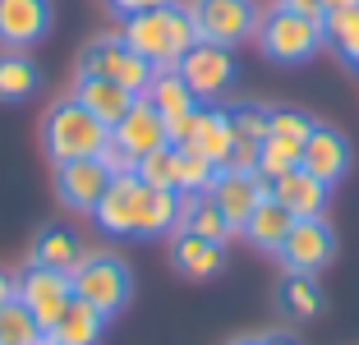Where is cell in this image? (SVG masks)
Instances as JSON below:
<instances>
[{
	"mask_svg": "<svg viewBox=\"0 0 359 345\" xmlns=\"http://www.w3.org/2000/svg\"><path fill=\"white\" fill-rule=\"evenodd\" d=\"M125 46L138 51L152 69H175L184 60L194 42H198V23H194L189 10H180V5H166V10H148V14H134L125 19Z\"/></svg>",
	"mask_w": 359,
	"mask_h": 345,
	"instance_id": "6da1fadb",
	"label": "cell"
},
{
	"mask_svg": "<svg viewBox=\"0 0 359 345\" xmlns=\"http://www.w3.org/2000/svg\"><path fill=\"white\" fill-rule=\"evenodd\" d=\"M106 138H111V129H106L83 102H74V97L55 102L51 111H46V120H42V147H46L51 161L102 157Z\"/></svg>",
	"mask_w": 359,
	"mask_h": 345,
	"instance_id": "7a4b0ae2",
	"label": "cell"
},
{
	"mask_svg": "<svg viewBox=\"0 0 359 345\" xmlns=\"http://www.w3.org/2000/svg\"><path fill=\"white\" fill-rule=\"evenodd\" d=\"M69 285H74V299L93 304L102 318L120 313L129 304V267L111 253H83V262L69 272Z\"/></svg>",
	"mask_w": 359,
	"mask_h": 345,
	"instance_id": "3957f363",
	"label": "cell"
},
{
	"mask_svg": "<svg viewBox=\"0 0 359 345\" xmlns=\"http://www.w3.org/2000/svg\"><path fill=\"white\" fill-rule=\"evenodd\" d=\"M258 42H263V51L276 65H299L327 37H323V19H304V14H290L276 5L267 19H258Z\"/></svg>",
	"mask_w": 359,
	"mask_h": 345,
	"instance_id": "277c9868",
	"label": "cell"
},
{
	"mask_svg": "<svg viewBox=\"0 0 359 345\" xmlns=\"http://www.w3.org/2000/svg\"><path fill=\"white\" fill-rule=\"evenodd\" d=\"M79 74H97V79H111V83L129 88L134 97L148 93L152 83V65L143 60L138 51H129L125 37H97V42L83 46V55H79Z\"/></svg>",
	"mask_w": 359,
	"mask_h": 345,
	"instance_id": "5b68a950",
	"label": "cell"
},
{
	"mask_svg": "<svg viewBox=\"0 0 359 345\" xmlns=\"http://www.w3.org/2000/svg\"><path fill=\"white\" fill-rule=\"evenodd\" d=\"M175 69H180V79L189 83V93L198 97V106L217 102V97H226L235 88V55H231V46L203 42V37L184 51V60H180Z\"/></svg>",
	"mask_w": 359,
	"mask_h": 345,
	"instance_id": "8992f818",
	"label": "cell"
},
{
	"mask_svg": "<svg viewBox=\"0 0 359 345\" xmlns=\"http://www.w3.org/2000/svg\"><path fill=\"white\" fill-rule=\"evenodd\" d=\"M189 14L198 23V37L217 46H235L244 37H254V28H258L249 0H194Z\"/></svg>",
	"mask_w": 359,
	"mask_h": 345,
	"instance_id": "52a82bcc",
	"label": "cell"
},
{
	"mask_svg": "<svg viewBox=\"0 0 359 345\" xmlns=\"http://www.w3.org/2000/svg\"><path fill=\"white\" fill-rule=\"evenodd\" d=\"M332 249H337V240H332V226H327V221H323V217H299L276 253H281L285 272L313 276V272H323V267L332 262Z\"/></svg>",
	"mask_w": 359,
	"mask_h": 345,
	"instance_id": "ba28073f",
	"label": "cell"
},
{
	"mask_svg": "<svg viewBox=\"0 0 359 345\" xmlns=\"http://www.w3.org/2000/svg\"><path fill=\"white\" fill-rule=\"evenodd\" d=\"M19 299L32 309V318L42 323V332H51L55 318L69 309L74 299V285H69V272H51V267H37L32 262L28 272L19 276Z\"/></svg>",
	"mask_w": 359,
	"mask_h": 345,
	"instance_id": "9c48e42d",
	"label": "cell"
},
{
	"mask_svg": "<svg viewBox=\"0 0 359 345\" xmlns=\"http://www.w3.org/2000/svg\"><path fill=\"white\" fill-rule=\"evenodd\" d=\"M143 189H148V184H143L134 170H125V175H111L106 194L97 198V208H93V221L106 230V235H138Z\"/></svg>",
	"mask_w": 359,
	"mask_h": 345,
	"instance_id": "30bf717a",
	"label": "cell"
},
{
	"mask_svg": "<svg viewBox=\"0 0 359 345\" xmlns=\"http://www.w3.org/2000/svg\"><path fill=\"white\" fill-rule=\"evenodd\" d=\"M111 143L125 147L134 161L148 157V152L166 147V115H161L148 97H134V106H129L116 125H111Z\"/></svg>",
	"mask_w": 359,
	"mask_h": 345,
	"instance_id": "8fae6325",
	"label": "cell"
},
{
	"mask_svg": "<svg viewBox=\"0 0 359 345\" xmlns=\"http://www.w3.org/2000/svg\"><path fill=\"white\" fill-rule=\"evenodd\" d=\"M267 189H272V184H267L258 170H217L212 184H208V198L226 212V221H231L235 230H244L249 212L258 208V198H263Z\"/></svg>",
	"mask_w": 359,
	"mask_h": 345,
	"instance_id": "7c38bea8",
	"label": "cell"
},
{
	"mask_svg": "<svg viewBox=\"0 0 359 345\" xmlns=\"http://www.w3.org/2000/svg\"><path fill=\"white\" fill-rule=\"evenodd\" d=\"M111 184V170L102 166V157H74V161H55V189L74 212H93L97 198Z\"/></svg>",
	"mask_w": 359,
	"mask_h": 345,
	"instance_id": "4fadbf2b",
	"label": "cell"
},
{
	"mask_svg": "<svg viewBox=\"0 0 359 345\" xmlns=\"http://www.w3.org/2000/svg\"><path fill=\"white\" fill-rule=\"evenodd\" d=\"M51 28V0H0V42L10 51L42 42Z\"/></svg>",
	"mask_w": 359,
	"mask_h": 345,
	"instance_id": "5bb4252c",
	"label": "cell"
},
{
	"mask_svg": "<svg viewBox=\"0 0 359 345\" xmlns=\"http://www.w3.org/2000/svg\"><path fill=\"white\" fill-rule=\"evenodd\" d=\"M299 166H304L313 180H323V184L332 189V184H337V180L350 170V143L337 134V129L313 125V134H309L304 147H299Z\"/></svg>",
	"mask_w": 359,
	"mask_h": 345,
	"instance_id": "9a60e30c",
	"label": "cell"
},
{
	"mask_svg": "<svg viewBox=\"0 0 359 345\" xmlns=\"http://www.w3.org/2000/svg\"><path fill=\"white\" fill-rule=\"evenodd\" d=\"M231 143H235L231 115H226L217 102L198 106V115H194V134H189V143H184V147H194L198 157H208L212 166L222 170V161H226V152H231Z\"/></svg>",
	"mask_w": 359,
	"mask_h": 345,
	"instance_id": "2e32d148",
	"label": "cell"
},
{
	"mask_svg": "<svg viewBox=\"0 0 359 345\" xmlns=\"http://www.w3.org/2000/svg\"><path fill=\"white\" fill-rule=\"evenodd\" d=\"M272 198L281 203V208H290V217H323V208H327V184L323 180H313L304 166H295L290 175L272 180Z\"/></svg>",
	"mask_w": 359,
	"mask_h": 345,
	"instance_id": "e0dca14e",
	"label": "cell"
},
{
	"mask_svg": "<svg viewBox=\"0 0 359 345\" xmlns=\"http://www.w3.org/2000/svg\"><path fill=\"white\" fill-rule=\"evenodd\" d=\"M74 102H83L88 111L102 120L106 129L116 125L120 115L134 106V93L120 83H111V79H97V74H79V88H74Z\"/></svg>",
	"mask_w": 359,
	"mask_h": 345,
	"instance_id": "ac0fdd59",
	"label": "cell"
},
{
	"mask_svg": "<svg viewBox=\"0 0 359 345\" xmlns=\"http://www.w3.org/2000/svg\"><path fill=\"white\" fill-rule=\"evenodd\" d=\"M32 262L37 267H51V272H74L79 262H83V240L69 226L51 221V226H42V235L32 244Z\"/></svg>",
	"mask_w": 359,
	"mask_h": 345,
	"instance_id": "d6986e66",
	"label": "cell"
},
{
	"mask_svg": "<svg viewBox=\"0 0 359 345\" xmlns=\"http://www.w3.org/2000/svg\"><path fill=\"white\" fill-rule=\"evenodd\" d=\"M290 226H295V217H290V208H281V203L272 198V189H267L263 198H258V208L249 212V221H244V235L258 244V249L276 253L285 244V235H290Z\"/></svg>",
	"mask_w": 359,
	"mask_h": 345,
	"instance_id": "ffe728a7",
	"label": "cell"
},
{
	"mask_svg": "<svg viewBox=\"0 0 359 345\" xmlns=\"http://www.w3.org/2000/svg\"><path fill=\"white\" fill-rule=\"evenodd\" d=\"M170 258H175V267H180L184 276H194V281H208V276L222 272L226 253H222V244H212V240H203V235L180 230V235H175V249H170Z\"/></svg>",
	"mask_w": 359,
	"mask_h": 345,
	"instance_id": "44dd1931",
	"label": "cell"
},
{
	"mask_svg": "<svg viewBox=\"0 0 359 345\" xmlns=\"http://www.w3.org/2000/svg\"><path fill=\"white\" fill-rule=\"evenodd\" d=\"M180 230L203 235V240H212V244H226V240L235 235V226L226 221V212L217 208L208 194H194V198H184V208H180Z\"/></svg>",
	"mask_w": 359,
	"mask_h": 345,
	"instance_id": "7402d4cb",
	"label": "cell"
},
{
	"mask_svg": "<svg viewBox=\"0 0 359 345\" xmlns=\"http://www.w3.org/2000/svg\"><path fill=\"white\" fill-rule=\"evenodd\" d=\"M102 327H106V318L97 313L93 304L69 299V309H65V313L55 318V327H51L46 336H51V341H60V345H97Z\"/></svg>",
	"mask_w": 359,
	"mask_h": 345,
	"instance_id": "603a6c76",
	"label": "cell"
},
{
	"mask_svg": "<svg viewBox=\"0 0 359 345\" xmlns=\"http://www.w3.org/2000/svg\"><path fill=\"white\" fill-rule=\"evenodd\" d=\"M180 208H184V194L175 189H143V208H138V235H166L180 221Z\"/></svg>",
	"mask_w": 359,
	"mask_h": 345,
	"instance_id": "cb8c5ba5",
	"label": "cell"
},
{
	"mask_svg": "<svg viewBox=\"0 0 359 345\" xmlns=\"http://www.w3.org/2000/svg\"><path fill=\"white\" fill-rule=\"evenodd\" d=\"M143 97H148L161 115H180V111H194V106H198V97L189 93V83H184V79H180V69H157Z\"/></svg>",
	"mask_w": 359,
	"mask_h": 345,
	"instance_id": "d4e9b609",
	"label": "cell"
},
{
	"mask_svg": "<svg viewBox=\"0 0 359 345\" xmlns=\"http://www.w3.org/2000/svg\"><path fill=\"white\" fill-rule=\"evenodd\" d=\"M37 88V65L28 51H5L0 55V102H23Z\"/></svg>",
	"mask_w": 359,
	"mask_h": 345,
	"instance_id": "484cf974",
	"label": "cell"
},
{
	"mask_svg": "<svg viewBox=\"0 0 359 345\" xmlns=\"http://www.w3.org/2000/svg\"><path fill=\"white\" fill-rule=\"evenodd\" d=\"M276 304H281V313L285 318H313L318 309H323V295H318L313 276H299V272H285L281 290H276Z\"/></svg>",
	"mask_w": 359,
	"mask_h": 345,
	"instance_id": "4316f807",
	"label": "cell"
},
{
	"mask_svg": "<svg viewBox=\"0 0 359 345\" xmlns=\"http://www.w3.org/2000/svg\"><path fill=\"white\" fill-rule=\"evenodd\" d=\"M323 37H327L350 65H359V5H341V10L323 14Z\"/></svg>",
	"mask_w": 359,
	"mask_h": 345,
	"instance_id": "83f0119b",
	"label": "cell"
},
{
	"mask_svg": "<svg viewBox=\"0 0 359 345\" xmlns=\"http://www.w3.org/2000/svg\"><path fill=\"white\" fill-rule=\"evenodd\" d=\"M42 323L32 318V309L23 299H10L0 309V345H42Z\"/></svg>",
	"mask_w": 359,
	"mask_h": 345,
	"instance_id": "f1b7e54d",
	"label": "cell"
},
{
	"mask_svg": "<svg viewBox=\"0 0 359 345\" xmlns=\"http://www.w3.org/2000/svg\"><path fill=\"white\" fill-rule=\"evenodd\" d=\"M212 175H217V166L208 157H198L194 147H175V194H184V198L208 194Z\"/></svg>",
	"mask_w": 359,
	"mask_h": 345,
	"instance_id": "f546056e",
	"label": "cell"
},
{
	"mask_svg": "<svg viewBox=\"0 0 359 345\" xmlns=\"http://www.w3.org/2000/svg\"><path fill=\"white\" fill-rule=\"evenodd\" d=\"M313 115H304V111H295V106H272L267 111V138H281V143H290V147H304V138L313 134Z\"/></svg>",
	"mask_w": 359,
	"mask_h": 345,
	"instance_id": "4dcf8cb0",
	"label": "cell"
},
{
	"mask_svg": "<svg viewBox=\"0 0 359 345\" xmlns=\"http://www.w3.org/2000/svg\"><path fill=\"white\" fill-rule=\"evenodd\" d=\"M295 166H299V147L281 143V138H263V143H258V175H263L267 184L290 175Z\"/></svg>",
	"mask_w": 359,
	"mask_h": 345,
	"instance_id": "1f68e13d",
	"label": "cell"
},
{
	"mask_svg": "<svg viewBox=\"0 0 359 345\" xmlns=\"http://www.w3.org/2000/svg\"><path fill=\"white\" fill-rule=\"evenodd\" d=\"M134 175L152 189H175V147L166 143V147H157V152H148V157H138Z\"/></svg>",
	"mask_w": 359,
	"mask_h": 345,
	"instance_id": "d6a6232c",
	"label": "cell"
},
{
	"mask_svg": "<svg viewBox=\"0 0 359 345\" xmlns=\"http://www.w3.org/2000/svg\"><path fill=\"white\" fill-rule=\"evenodd\" d=\"M226 115H231V129H235L240 143H263V138H267V106L240 102V106H231Z\"/></svg>",
	"mask_w": 359,
	"mask_h": 345,
	"instance_id": "836d02e7",
	"label": "cell"
},
{
	"mask_svg": "<svg viewBox=\"0 0 359 345\" xmlns=\"http://www.w3.org/2000/svg\"><path fill=\"white\" fill-rule=\"evenodd\" d=\"M222 170H258V143H240V138H235L226 161H222Z\"/></svg>",
	"mask_w": 359,
	"mask_h": 345,
	"instance_id": "e575fe53",
	"label": "cell"
},
{
	"mask_svg": "<svg viewBox=\"0 0 359 345\" xmlns=\"http://www.w3.org/2000/svg\"><path fill=\"white\" fill-rule=\"evenodd\" d=\"M194 115H198V106H194V111H180V115H166V143L170 147H184V143H189Z\"/></svg>",
	"mask_w": 359,
	"mask_h": 345,
	"instance_id": "d590c367",
	"label": "cell"
},
{
	"mask_svg": "<svg viewBox=\"0 0 359 345\" xmlns=\"http://www.w3.org/2000/svg\"><path fill=\"white\" fill-rule=\"evenodd\" d=\"M102 166L111 170V175H125V170H134V157H129L125 147H116L111 138H106V147H102Z\"/></svg>",
	"mask_w": 359,
	"mask_h": 345,
	"instance_id": "8d00e7d4",
	"label": "cell"
},
{
	"mask_svg": "<svg viewBox=\"0 0 359 345\" xmlns=\"http://www.w3.org/2000/svg\"><path fill=\"white\" fill-rule=\"evenodd\" d=\"M166 5H175V0H111V10L120 19H134V14H148V10H166Z\"/></svg>",
	"mask_w": 359,
	"mask_h": 345,
	"instance_id": "74e56055",
	"label": "cell"
},
{
	"mask_svg": "<svg viewBox=\"0 0 359 345\" xmlns=\"http://www.w3.org/2000/svg\"><path fill=\"white\" fill-rule=\"evenodd\" d=\"M276 5L290 14H304V19H323L327 14V0H276Z\"/></svg>",
	"mask_w": 359,
	"mask_h": 345,
	"instance_id": "f35d334b",
	"label": "cell"
},
{
	"mask_svg": "<svg viewBox=\"0 0 359 345\" xmlns=\"http://www.w3.org/2000/svg\"><path fill=\"white\" fill-rule=\"evenodd\" d=\"M10 299H19V281H14V276H5L0 272V309H5V304Z\"/></svg>",
	"mask_w": 359,
	"mask_h": 345,
	"instance_id": "ab89813d",
	"label": "cell"
},
{
	"mask_svg": "<svg viewBox=\"0 0 359 345\" xmlns=\"http://www.w3.org/2000/svg\"><path fill=\"white\" fill-rule=\"evenodd\" d=\"M258 345H299L290 332H267V336H258Z\"/></svg>",
	"mask_w": 359,
	"mask_h": 345,
	"instance_id": "60d3db41",
	"label": "cell"
},
{
	"mask_svg": "<svg viewBox=\"0 0 359 345\" xmlns=\"http://www.w3.org/2000/svg\"><path fill=\"white\" fill-rule=\"evenodd\" d=\"M341 5H359V0H327V10H341Z\"/></svg>",
	"mask_w": 359,
	"mask_h": 345,
	"instance_id": "b9f144b4",
	"label": "cell"
},
{
	"mask_svg": "<svg viewBox=\"0 0 359 345\" xmlns=\"http://www.w3.org/2000/svg\"><path fill=\"white\" fill-rule=\"evenodd\" d=\"M42 345H60V341H51V336H42Z\"/></svg>",
	"mask_w": 359,
	"mask_h": 345,
	"instance_id": "7bdbcfd3",
	"label": "cell"
},
{
	"mask_svg": "<svg viewBox=\"0 0 359 345\" xmlns=\"http://www.w3.org/2000/svg\"><path fill=\"white\" fill-rule=\"evenodd\" d=\"M231 345H258V341H231Z\"/></svg>",
	"mask_w": 359,
	"mask_h": 345,
	"instance_id": "ee69618b",
	"label": "cell"
}]
</instances>
